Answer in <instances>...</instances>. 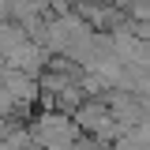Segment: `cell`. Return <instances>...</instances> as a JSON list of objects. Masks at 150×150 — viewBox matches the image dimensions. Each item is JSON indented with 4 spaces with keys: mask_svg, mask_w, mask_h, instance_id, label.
Wrapping results in <instances>:
<instances>
[{
    "mask_svg": "<svg viewBox=\"0 0 150 150\" xmlns=\"http://www.w3.org/2000/svg\"><path fill=\"white\" fill-rule=\"evenodd\" d=\"M26 38L30 34H26V26H23L19 19H0V53L4 56L11 53V49H19Z\"/></svg>",
    "mask_w": 150,
    "mask_h": 150,
    "instance_id": "cell-4",
    "label": "cell"
},
{
    "mask_svg": "<svg viewBox=\"0 0 150 150\" xmlns=\"http://www.w3.org/2000/svg\"><path fill=\"white\" fill-rule=\"evenodd\" d=\"M71 116H75V124L86 131V135L101 139V143H112V139L120 135V124H116V116H112V109H109L105 98H86Z\"/></svg>",
    "mask_w": 150,
    "mask_h": 150,
    "instance_id": "cell-2",
    "label": "cell"
},
{
    "mask_svg": "<svg viewBox=\"0 0 150 150\" xmlns=\"http://www.w3.org/2000/svg\"><path fill=\"white\" fill-rule=\"evenodd\" d=\"M30 135H34V150H49L60 146V143H75L83 128L75 124L71 112H60V109H41L30 120Z\"/></svg>",
    "mask_w": 150,
    "mask_h": 150,
    "instance_id": "cell-1",
    "label": "cell"
},
{
    "mask_svg": "<svg viewBox=\"0 0 150 150\" xmlns=\"http://www.w3.org/2000/svg\"><path fill=\"white\" fill-rule=\"evenodd\" d=\"M49 60H53V49H49L45 41H34V38H26L19 49L8 53V64L19 68V71H26V75H41L49 68Z\"/></svg>",
    "mask_w": 150,
    "mask_h": 150,
    "instance_id": "cell-3",
    "label": "cell"
}]
</instances>
